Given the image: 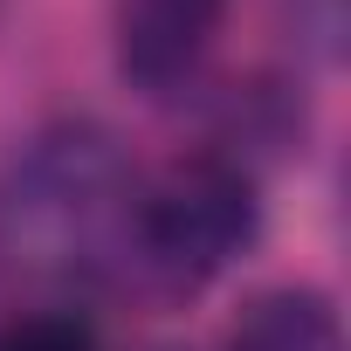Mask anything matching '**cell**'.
<instances>
[{"mask_svg":"<svg viewBox=\"0 0 351 351\" xmlns=\"http://www.w3.org/2000/svg\"><path fill=\"white\" fill-rule=\"evenodd\" d=\"M0 351H104V337L83 310L49 303V310H21L0 324Z\"/></svg>","mask_w":351,"mask_h":351,"instance_id":"cell-5","label":"cell"},{"mask_svg":"<svg viewBox=\"0 0 351 351\" xmlns=\"http://www.w3.org/2000/svg\"><path fill=\"white\" fill-rule=\"evenodd\" d=\"M228 21V0H117V69L138 90H180Z\"/></svg>","mask_w":351,"mask_h":351,"instance_id":"cell-3","label":"cell"},{"mask_svg":"<svg viewBox=\"0 0 351 351\" xmlns=\"http://www.w3.org/2000/svg\"><path fill=\"white\" fill-rule=\"evenodd\" d=\"M221 351H344V324L324 289L282 282V289H262L241 303Z\"/></svg>","mask_w":351,"mask_h":351,"instance_id":"cell-4","label":"cell"},{"mask_svg":"<svg viewBox=\"0 0 351 351\" xmlns=\"http://www.w3.org/2000/svg\"><path fill=\"white\" fill-rule=\"evenodd\" d=\"M138 172L104 124H56L28 138L0 180V262L49 282H83L131 248Z\"/></svg>","mask_w":351,"mask_h":351,"instance_id":"cell-1","label":"cell"},{"mask_svg":"<svg viewBox=\"0 0 351 351\" xmlns=\"http://www.w3.org/2000/svg\"><path fill=\"white\" fill-rule=\"evenodd\" d=\"M262 228L255 172L221 152H186L138 186L131 200V255L165 289L214 282Z\"/></svg>","mask_w":351,"mask_h":351,"instance_id":"cell-2","label":"cell"}]
</instances>
